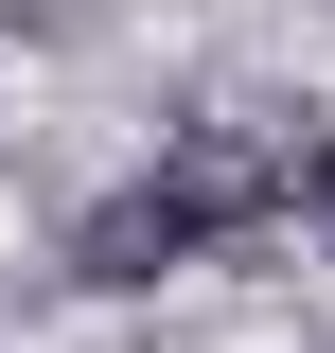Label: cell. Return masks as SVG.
Listing matches in <instances>:
<instances>
[{"label": "cell", "mask_w": 335, "mask_h": 353, "mask_svg": "<svg viewBox=\"0 0 335 353\" xmlns=\"http://www.w3.org/2000/svg\"><path fill=\"white\" fill-rule=\"evenodd\" d=\"M141 194H159V212H176V248H230V230H265V212H283L300 176L265 159L247 124H176V141H159V176H141Z\"/></svg>", "instance_id": "cell-1"}, {"label": "cell", "mask_w": 335, "mask_h": 353, "mask_svg": "<svg viewBox=\"0 0 335 353\" xmlns=\"http://www.w3.org/2000/svg\"><path fill=\"white\" fill-rule=\"evenodd\" d=\"M159 265H194V248H176V212H159V194H106V212H71V283H106V301H141Z\"/></svg>", "instance_id": "cell-2"}, {"label": "cell", "mask_w": 335, "mask_h": 353, "mask_svg": "<svg viewBox=\"0 0 335 353\" xmlns=\"http://www.w3.org/2000/svg\"><path fill=\"white\" fill-rule=\"evenodd\" d=\"M300 212H318V230H335V141H318V159H300Z\"/></svg>", "instance_id": "cell-3"}]
</instances>
